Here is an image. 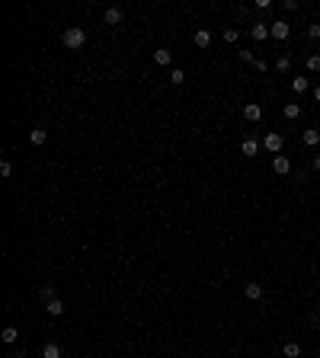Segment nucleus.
<instances>
[{"label": "nucleus", "instance_id": "obj_3", "mask_svg": "<svg viewBox=\"0 0 320 358\" xmlns=\"http://www.w3.org/2000/svg\"><path fill=\"white\" fill-rule=\"evenodd\" d=\"M269 36L275 39V42H285V39L291 36V23H285V19H275V23H269Z\"/></svg>", "mask_w": 320, "mask_h": 358}, {"label": "nucleus", "instance_id": "obj_24", "mask_svg": "<svg viewBox=\"0 0 320 358\" xmlns=\"http://www.w3.org/2000/svg\"><path fill=\"white\" fill-rule=\"evenodd\" d=\"M308 71L311 74H320V55H311L308 58Z\"/></svg>", "mask_w": 320, "mask_h": 358}, {"label": "nucleus", "instance_id": "obj_12", "mask_svg": "<svg viewBox=\"0 0 320 358\" xmlns=\"http://www.w3.org/2000/svg\"><path fill=\"white\" fill-rule=\"evenodd\" d=\"M260 141H253V138H247V141H243V144H240V151L243 154H247V157H256V154H260Z\"/></svg>", "mask_w": 320, "mask_h": 358}, {"label": "nucleus", "instance_id": "obj_28", "mask_svg": "<svg viewBox=\"0 0 320 358\" xmlns=\"http://www.w3.org/2000/svg\"><path fill=\"white\" fill-rule=\"evenodd\" d=\"M314 99H317V103H320V86H314Z\"/></svg>", "mask_w": 320, "mask_h": 358}, {"label": "nucleus", "instance_id": "obj_19", "mask_svg": "<svg viewBox=\"0 0 320 358\" xmlns=\"http://www.w3.org/2000/svg\"><path fill=\"white\" fill-rule=\"evenodd\" d=\"M282 112H285V119H301V103H288Z\"/></svg>", "mask_w": 320, "mask_h": 358}, {"label": "nucleus", "instance_id": "obj_30", "mask_svg": "<svg viewBox=\"0 0 320 358\" xmlns=\"http://www.w3.org/2000/svg\"><path fill=\"white\" fill-rule=\"evenodd\" d=\"M317 358H320V352H317Z\"/></svg>", "mask_w": 320, "mask_h": 358}, {"label": "nucleus", "instance_id": "obj_5", "mask_svg": "<svg viewBox=\"0 0 320 358\" xmlns=\"http://www.w3.org/2000/svg\"><path fill=\"white\" fill-rule=\"evenodd\" d=\"M250 39H253V42H266V39H272L269 36V23H253L250 26Z\"/></svg>", "mask_w": 320, "mask_h": 358}, {"label": "nucleus", "instance_id": "obj_9", "mask_svg": "<svg viewBox=\"0 0 320 358\" xmlns=\"http://www.w3.org/2000/svg\"><path fill=\"white\" fill-rule=\"evenodd\" d=\"M243 294H247V301H260L263 298V285H260V281H247Z\"/></svg>", "mask_w": 320, "mask_h": 358}, {"label": "nucleus", "instance_id": "obj_22", "mask_svg": "<svg viewBox=\"0 0 320 358\" xmlns=\"http://www.w3.org/2000/svg\"><path fill=\"white\" fill-rule=\"evenodd\" d=\"M183 80H186V71H180V67H173V71H170V83H173V86H180Z\"/></svg>", "mask_w": 320, "mask_h": 358}, {"label": "nucleus", "instance_id": "obj_27", "mask_svg": "<svg viewBox=\"0 0 320 358\" xmlns=\"http://www.w3.org/2000/svg\"><path fill=\"white\" fill-rule=\"evenodd\" d=\"M240 61H247V64H256V58H253V51H240Z\"/></svg>", "mask_w": 320, "mask_h": 358}, {"label": "nucleus", "instance_id": "obj_29", "mask_svg": "<svg viewBox=\"0 0 320 358\" xmlns=\"http://www.w3.org/2000/svg\"><path fill=\"white\" fill-rule=\"evenodd\" d=\"M314 170H320V154H317V157H314Z\"/></svg>", "mask_w": 320, "mask_h": 358}, {"label": "nucleus", "instance_id": "obj_14", "mask_svg": "<svg viewBox=\"0 0 320 358\" xmlns=\"http://www.w3.org/2000/svg\"><path fill=\"white\" fill-rule=\"evenodd\" d=\"M42 358H61V346L58 342H45L42 346Z\"/></svg>", "mask_w": 320, "mask_h": 358}, {"label": "nucleus", "instance_id": "obj_16", "mask_svg": "<svg viewBox=\"0 0 320 358\" xmlns=\"http://www.w3.org/2000/svg\"><path fill=\"white\" fill-rule=\"evenodd\" d=\"M45 310H48L51 317H61V314H64V304H61V298H54V301L45 304Z\"/></svg>", "mask_w": 320, "mask_h": 358}, {"label": "nucleus", "instance_id": "obj_31", "mask_svg": "<svg viewBox=\"0 0 320 358\" xmlns=\"http://www.w3.org/2000/svg\"><path fill=\"white\" fill-rule=\"evenodd\" d=\"M317 13H320V10H317Z\"/></svg>", "mask_w": 320, "mask_h": 358}, {"label": "nucleus", "instance_id": "obj_26", "mask_svg": "<svg viewBox=\"0 0 320 358\" xmlns=\"http://www.w3.org/2000/svg\"><path fill=\"white\" fill-rule=\"evenodd\" d=\"M308 36H311V39H320V23H311V26H308Z\"/></svg>", "mask_w": 320, "mask_h": 358}, {"label": "nucleus", "instance_id": "obj_20", "mask_svg": "<svg viewBox=\"0 0 320 358\" xmlns=\"http://www.w3.org/2000/svg\"><path fill=\"white\" fill-rule=\"evenodd\" d=\"M0 336H3V342H6V346H13V342L19 339V329H16V326H6V329H3Z\"/></svg>", "mask_w": 320, "mask_h": 358}, {"label": "nucleus", "instance_id": "obj_6", "mask_svg": "<svg viewBox=\"0 0 320 358\" xmlns=\"http://www.w3.org/2000/svg\"><path fill=\"white\" fill-rule=\"evenodd\" d=\"M29 141H32L36 147H42L45 141H48V128H45V125H36V128L29 131Z\"/></svg>", "mask_w": 320, "mask_h": 358}, {"label": "nucleus", "instance_id": "obj_10", "mask_svg": "<svg viewBox=\"0 0 320 358\" xmlns=\"http://www.w3.org/2000/svg\"><path fill=\"white\" fill-rule=\"evenodd\" d=\"M103 19H106V26H119L122 23V10L119 6H109V10L103 13Z\"/></svg>", "mask_w": 320, "mask_h": 358}, {"label": "nucleus", "instance_id": "obj_17", "mask_svg": "<svg viewBox=\"0 0 320 358\" xmlns=\"http://www.w3.org/2000/svg\"><path fill=\"white\" fill-rule=\"evenodd\" d=\"M224 42H228V45H237V42H240V29L228 26V29H224Z\"/></svg>", "mask_w": 320, "mask_h": 358}, {"label": "nucleus", "instance_id": "obj_7", "mask_svg": "<svg viewBox=\"0 0 320 358\" xmlns=\"http://www.w3.org/2000/svg\"><path fill=\"white\" fill-rule=\"evenodd\" d=\"M243 119H247V121H260L263 119V106L260 103H247V106H243Z\"/></svg>", "mask_w": 320, "mask_h": 358}, {"label": "nucleus", "instance_id": "obj_4", "mask_svg": "<svg viewBox=\"0 0 320 358\" xmlns=\"http://www.w3.org/2000/svg\"><path fill=\"white\" fill-rule=\"evenodd\" d=\"M272 173H275V176H288L291 173V160L285 157V154H275V157H272Z\"/></svg>", "mask_w": 320, "mask_h": 358}, {"label": "nucleus", "instance_id": "obj_2", "mask_svg": "<svg viewBox=\"0 0 320 358\" xmlns=\"http://www.w3.org/2000/svg\"><path fill=\"white\" fill-rule=\"evenodd\" d=\"M282 147H285V138L278 131H266V134H263V151H266V154L275 157V154H282Z\"/></svg>", "mask_w": 320, "mask_h": 358}, {"label": "nucleus", "instance_id": "obj_13", "mask_svg": "<svg viewBox=\"0 0 320 358\" xmlns=\"http://www.w3.org/2000/svg\"><path fill=\"white\" fill-rule=\"evenodd\" d=\"M154 61H157L160 67H167L170 61H173V51H170V48H157V51H154Z\"/></svg>", "mask_w": 320, "mask_h": 358}, {"label": "nucleus", "instance_id": "obj_15", "mask_svg": "<svg viewBox=\"0 0 320 358\" xmlns=\"http://www.w3.org/2000/svg\"><path fill=\"white\" fill-rule=\"evenodd\" d=\"M285 358H301V342H285Z\"/></svg>", "mask_w": 320, "mask_h": 358}, {"label": "nucleus", "instance_id": "obj_8", "mask_svg": "<svg viewBox=\"0 0 320 358\" xmlns=\"http://www.w3.org/2000/svg\"><path fill=\"white\" fill-rule=\"evenodd\" d=\"M192 42H195V48H208V45H212V32L208 29H195Z\"/></svg>", "mask_w": 320, "mask_h": 358}, {"label": "nucleus", "instance_id": "obj_1", "mask_svg": "<svg viewBox=\"0 0 320 358\" xmlns=\"http://www.w3.org/2000/svg\"><path fill=\"white\" fill-rule=\"evenodd\" d=\"M64 45H67L71 51L84 48V45H87V32L80 29V26H71V29H64Z\"/></svg>", "mask_w": 320, "mask_h": 358}, {"label": "nucleus", "instance_id": "obj_11", "mask_svg": "<svg viewBox=\"0 0 320 358\" xmlns=\"http://www.w3.org/2000/svg\"><path fill=\"white\" fill-rule=\"evenodd\" d=\"M301 141H304L308 147H317V144H320V131H317V128H304Z\"/></svg>", "mask_w": 320, "mask_h": 358}, {"label": "nucleus", "instance_id": "obj_18", "mask_svg": "<svg viewBox=\"0 0 320 358\" xmlns=\"http://www.w3.org/2000/svg\"><path fill=\"white\" fill-rule=\"evenodd\" d=\"M308 86H311L308 77H295V80H291V90H295V93H308Z\"/></svg>", "mask_w": 320, "mask_h": 358}, {"label": "nucleus", "instance_id": "obj_25", "mask_svg": "<svg viewBox=\"0 0 320 358\" xmlns=\"http://www.w3.org/2000/svg\"><path fill=\"white\" fill-rule=\"evenodd\" d=\"M0 176H13V163H10V160H3V163H0Z\"/></svg>", "mask_w": 320, "mask_h": 358}, {"label": "nucleus", "instance_id": "obj_21", "mask_svg": "<svg viewBox=\"0 0 320 358\" xmlns=\"http://www.w3.org/2000/svg\"><path fill=\"white\" fill-rule=\"evenodd\" d=\"M275 71H278V74H288V71H291V55H282V58H278V61H275Z\"/></svg>", "mask_w": 320, "mask_h": 358}, {"label": "nucleus", "instance_id": "obj_23", "mask_svg": "<svg viewBox=\"0 0 320 358\" xmlns=\"http://www.w3.org/2000/svg\"><path fill=\"white\" fill-rule=\"evenodd\" d=\"M39 298H42V304H48V301H54V298H58V294H54V288H51V285H45L42 291H39Z\"/></svg>", "mask_w": 320, "mask_h": 358}]
</instances>
